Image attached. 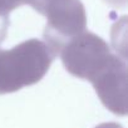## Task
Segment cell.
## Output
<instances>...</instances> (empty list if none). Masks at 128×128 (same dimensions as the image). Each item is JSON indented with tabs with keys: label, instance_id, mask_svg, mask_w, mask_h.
<instances>
[{
	"label": "cell",
	"instance_id": "6da1fadb",
	"mask_svg": "<svg viewBox=\"0 0 128 128\" xmlns=\"http://www.w3.org/2000/svg\"><path fill=\"white\" fill-rule=\"evenodd\" d=\"M33 0H0V16H6L9 12L23 4H32Z\"/></svg>",
	"mask_w": 128,
	"mask_h": 128
}]
</instances>
